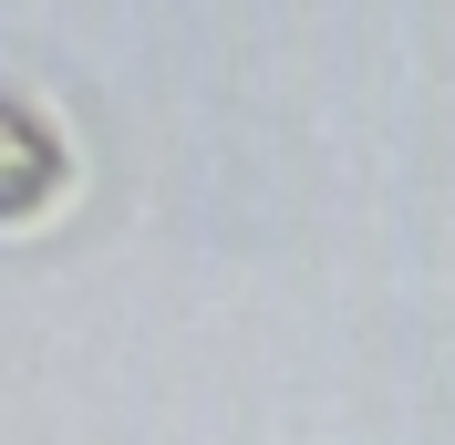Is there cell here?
<instances>
[{"label": "cell", "instance_id": "1", "mask_svg": "<svg viewBox=\"0 0 455 445\" xmlns=\"http://www.w3.org/2000/svg\"><path fill=\"white\" fill-rule=\"evenodd\" d=\"M73 197V145H62L52 104H31L21 84H0V228H31Z\"/></svg>", "mask_w": 455, "mask_h": 445}]
</instances>
